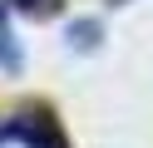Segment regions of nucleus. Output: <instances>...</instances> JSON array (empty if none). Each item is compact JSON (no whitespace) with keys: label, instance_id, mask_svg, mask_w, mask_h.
<instances>
[{"label":"nucleus","instance_id":"1","mask_svg":"<svg viewBox=\"0 0 153 148\" xmlns=\"http://www.w3.org/2000/svg\"><path fill=\"white\" fill-rule=\"evenodd\" d=\"M0 148H64L59 128L40 114H20V118H5L0 123Z\"/></svg>","mask_w":153,"mask_h":148},{"label":"nucleus","instance_id":"3","mask_svg":"<svg viewBox=\"0 0 153 148\" xmlns=\"http://www.w3.org/2000/svg\"><path fill=\"white\" fill-rule=\"evenodd\" d=\"M15 5H25V10H50L54 0H15Z\"/></svg>","mask_w":153,"mask_h":148},{"label":"nucleus","instance_id":"2","mask_svg":"<svg viewBox=\"0 0 153 148\" xmlns=\"http://www.w3.org/2000/svg\"><path fill=\"white\" fill-rule=\"evenodd\" d=\"M0 64L20 69V45H15V30H10V20H5V10H0Z\"/></svg>","mask_w":153,"mask_h":148}]
</instances>
